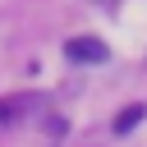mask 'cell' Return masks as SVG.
<instances>
[{"mask_svg": "<svg viewBox=\"0 0 147 147\" xmlns=\"http://www.w3.org/2000/svg\"><path fill=\"white\" fill-rule=\"evenodd\" d=\"M64 55H69L74 64H101L110 51H106L101 37H69V41H64Z\"/></svg>", "mask_w": 147, "mask_h": 147, "instance_id": "obj_1", "label": "cell"}, {"mask_svg": "<svg viewBox=\"0 0 147 147\" xmlns=\"http://www.w3.org/2000/svg\"><path fill=\"white\" fill-rule=\"evenodd\" d=\"M142 124V106H124L119 115H115V133H129V129H138Z\"/></svg>", "mask_w": 147, "mask_h": 147, "instance_id": "obj_2", "label": "cell"}]
</instances>
